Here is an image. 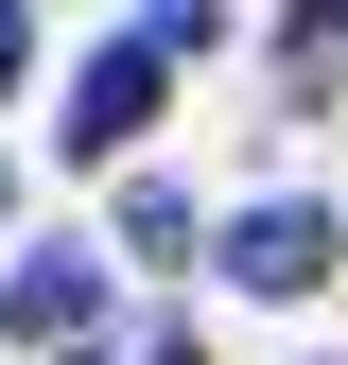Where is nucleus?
<instances>
[{
    "label": "nucleus",
    "instance_id": "nucleus-3",
    "mask_svg": "<svg viewBox=\"0 0 348 365\" xmlns=\"http://www.w3.org/2000/svg\"><path fill=\"white\" fill-rule=\"evenodd\" d=\"M0 313H18V331H87V313H105V261H87V244H35L18 279H0Z\"/></svg>",
    "mask_w": 348,
    "mask_h": 365
},
{
    "label": "nucleus",
    "instance_id": "nucleus-1",
    "mask_svg": "<svg viewBox=\"0 0 348 365\" xmlns=\"http://www.w3.org/2000/svg\"><path fill=\"white\" fill-rule=\"evenodd\" d=\"M157 105H174V53H157V35H105V53H87V87H70V157H122Z\"/></svg>",
    "mask_w": 348,
    "mask_h": 365
},
{
    "label": "nucleus",
    "instance_id": "nucleus-7",
    "mask_svg": "<svg viewBox=\"0 0 348 365\" xmlns=\"http://www.w3.org/2000/svg\"><path fill=\"white\" fill-rule=\"evenodd\" d=\"M314 18H348V0H314Z\"/></svg>",
    "mask_w": 348,
    "mask_h": 365
},
{
    "label": "nucleus",
    "instance_id": "nucleus-2",
    "mask_svg": "<svg viewBox=\"0 0 348 365\" xmlns=\"http://www.w3.org/2000/svg\"><path fill=\"white\" fill-rule=\"evenodd\" d=\"M227 279H244V296H314V279H331V209H314V192L244 209V226H227Z\"/></svg>",
    "mask_w": 348,
    "mask_h": 365
},
{
    "label": "nucleus",
    "instance_id": "nucleus-6",
    "mask_svg": "<svg viewBox=\"0 0 348 365\" xmlns=\"http://www.w3.org/2000/svg\"><path fill=\"white\" fill-rule=\"evenodd\" d=\"M0 209H18V174H0Z\"/></svg>",
    "mask_w": 348,
    "mask_h": 365
},
{
    "label": "nucleus",
    "instance_id": "nucleus-4",
    "mask_svg": "<svg viewBox=\"0 0 348 365\" xmlns=\"http://www.w3.org/2000/svg\"><path fill=\"white\" fill-rule=\"evenodd\" d=\"M140 35L157 53H209V0H140Z\"/></svg>",
    "mask_w": 348,
    "mask_h": 365
},
{
    "label": "nucleus",
    "instance_id": "nucleus-5",
    "mask_svg": "<svg viewBox=\"0 0 348 365\" xmlns=\"http://www.w3.org/2000/svg\"><path fill=\"white\" fill-rule=\"evenodd\" d=\"M35 70V0H0V87H18Z\"/></svg>",
    "mask_w": 348,
    "mask_h": 365
}]
</instances>
